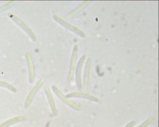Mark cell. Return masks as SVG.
<instances>
[{
  "mask_svg": "<svg viewBox=\"0 0 159 127\" xmlns=\"http://www.w3.org/2000/svg\"><path fill=\"white\" fill-rule=\"evenodd\" d=\"M8 15L11 20L13 21L26 33V34L32 39L33 42H36L37 37L35 33L24 21L13 14H9Z\"/></svg>",
  "mask_w": 159,
  "mask_h": 127,
  "instance_id": "6da1fadb",
  "label": "cell"
},
{
  "mask_svg": "<svg viewBox=\"0 0 159 127\" xmlns=\"http://www.w3.org/2000/svg\"><path fill=\"white\" fill-rule=\"evenodd\" d=\"M45 77H41L38 80L37 82L36 83V84L35 85L34 87H33L25 100V108L27 109V108H29L33 99H34V97L35 96V94L37 93L39 89L42 87L45 82Z\"/></svg>",
  "mask_w": 159,
  "mask_h": 127,
  "instance_id": "7a4b0ae2",
  "label": "cell"
},
{
  "mask_svg": "<svg viewBox=\"0 0 159 127\" xmlns=\"http://www.w3.org/2000/svg\"><path fill=\"white\" fill-rule=\"evenodd\" d=\"M52 91H53L54 93L57 97L58 98L63 102V103H65L67 104L69 106L75 110H79L80 109V107L79 106V105L73 102L68 99V98L64 95V94L56 86L52 85Z\"/></svg>",
  "mask_w": 159,
  "mask_h": 127,
  "instance_id": "3957f363",
  "label": "cell"
},
{
  "mask_svg": "<svg viewBox=\"0 0 159 127\" xmlns=\"http://www.w3.org/2000/svg\"><path fill=\"white\" fill-rule=\"evenodd\" d=\"M27 64L28 70V79L30 84H32L34 81L35 77V70L34 65L31 55L29 52L25 53Z\"/></svg>",
  "mask_w": 159,
  "mask_h": 127,
  "instance_id": "277c9868",
  "label": "cell"
},
{
  "mask_svg": "<svg viewBox=\"0 0 159 127\" xmlns=\"http://www.w3.org/2000/svg\"><path fill=\"white\" fill-rule=\"evenodd\" d=\"M44 91L45 95L47 98L52 115L56 116L57 115V110L54 100L52 92H51L49 87L46 85L44 87Z\"/></svg>",
  "mask_w": 159,
  "mask_h": 127,
  "instance_id": "5b68a950",
  "label": "cell"
},
{
  "mask_svg": "<svg viewBox=\"0 0 159 127\" xmlns=\"http://www.w3.org/2000/svg\"><path fill=\"white\" fill-rule=\"evenodd\" d=\"M25 119V118L22 116L14 117L7 120L5 121L0 125V127H8L11 125H15L18 122H22Z\"/></svg>",
  "mask_w": 159,
  "mask_h": 127,
  "instance_id": "8992f818",
  "label": "cell"
},
{
  "mask_svg": "<svg viewBox=\"0 0 159 127\" xmlns=\"http://www.w3.org/2000/svg\"><path fill=\"white\" fill-rule=\"evenodd\" d=\"M75 49L74 50L73 54L72 55L71 60L69 74V80H71L73 76L74 71L75 62H76V53L75 51Z\"/></svg>",
  "mask_w": 159,
  "mask_h": 127,
  "instance_id": "52a82bcc",
  "label": "cell"
},
{
  "mask_svg": "<svg viewBox=\"0 0 159 127\" xmlns=\"http://www.w3.org/2000/svg\"><path fill=\"white\" fill-rule=\"evenodd\" d=\"M0 87L7 89L13 93H15L17 92V90L15 87L7 82L0 80Z\"/></svg>",
  "mask_w": 159,
  "mask_h": 127,
  "instance_id": "ba28073f",
  "label": "cell"
},
{
  "mask_svg": "<svg viewBox=\"0 0 159 127\" xmlns=\"http://www.w3.org/2000/svg\"><path fill=\"white\" fill-rule=\"evenodd\" d=\"M16 4V1H10L2 5V6L0 7V11H2L6 10L12 7L14 5Z\"/></svg>",
  "mask_w": 159,
  "mask_h": 127,
  "instance_id": "9c48e42d",
  "label": "cell"
},
{
  "mask_svg": "<svg viewBox=\"0 0 159 127\" xmlns=\"http://www.w3.org/2000/svg\"></svg>",
  "mask_w": 159,
  "mask_h": 127,
  "instance_id": "30bf717a",
  "label": "cell"
}]
</instances>
